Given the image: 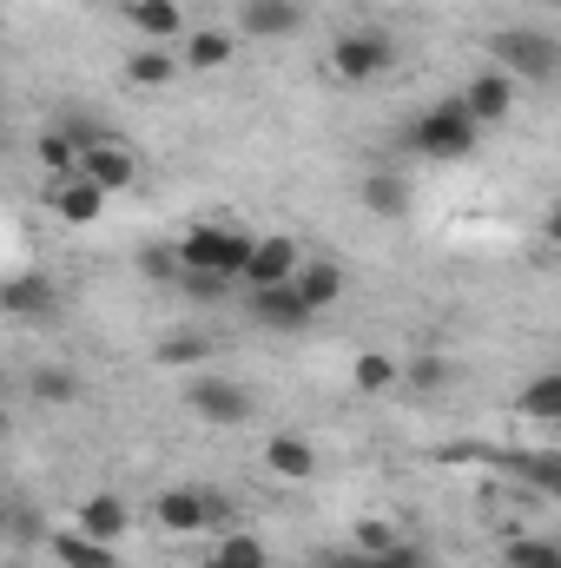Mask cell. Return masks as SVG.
Instances as JSON below:
<instances>
[{
    "instance_id": "1",
    "label": "cell",
    "mask_w": 561,
    "mask_h": 568,
    "mask_svg": "<svg viewBox=\"0 0 561 568\" xmlns=\"http://www.w3.org/2000/svg\"><path fill=\"white\" fill-rule=\"evenodd\" d=\"M482 140V126L469 120V106L449 93V100H436V106H422L417 120H410V152L417 159H436V165H456V159H469Z\"/></svg>"
},
{
    "instance_id": "2",
    "label": "cell",
    "mask_w": 561,
    "mask_h": 568,
    "mask_svg": "<svg viewBox=\"0 0 561 568\" xmlns=\"http://www.w3.org/2000/svg\"><path fill=\"white\" fill-rule=\"evenodd\" d=\"M489 60L516 87H549L561 73V40L542 27H502V33H489Z\"/></svg>"
},
{
    "instance_id": "3",
    "label": "cell",
    "mask_w": 561,
    "mask_h": 568,
    "mask_svg": "<svg viewBox=\"0 0 561 568\" xmlns=\"http://www.w3.org/2000/svg\"><path fill=\"white\" fill-rule=\"evenodd\" d=\"M252 239L258 232H245V225H185V239L172 245L178 252V272H218V278L238 284V272H245V258H252Z\"/></svg>"
},
{
    "instance_id": "4",
    "label": "cell",
    "mask_w": 561,
    "mask_h": 568,
    "mask_svg": "<svg viewBox=\"0 0 561 568\" xmlns=\"http://www.w3.org/2000/svg\"><path fill=\"white\" fill-rule=\"evenodd\" d=\"M185 410L198 424H218V429H238L258 417V397L238 384V377H212V371H192L185 377Z\"/></svg>"
},
{
    "instance_id": "5",
    "label": "cell",
    "mask_w": 561,
    "mask_h": 568,
    "mask_svg": "<svg viewBox=\"0 0 561 568\" xmlns=\"http://www.w3.org/2000/svg\"><path fill=\"white\" fill-rule=\"evenodd\" d=\"M152 516H159V529H172V536H205V529H218V523L232 516V496H225V489H192V483H178V489H159Z\"/></svg>"
},
{
    "instance_id": "6",
    "label": "cell",
    "mask_w": 561,
    "mask_h": 568,
    "mask_svg": "<svg viewBox=\"0 0 561 568\" xmlns=\"http://www.w3.org/2000/svg\"><path fill=\"white\" fill-rule=\"evenodd\" d=\"M330 73L350 80V87H377L384 73H397V40L390 33H337Z\"/></svg>"
},
{
    "instance_id": "7",
    "label": "cell",
    "mask_w": 561,
    "mask_h": 568,
    "mask_svg": "<svg viewBox=\"0 0 561 568\" xmlns=\"http://www.w3.org/2000/svg\"><path fill=\"white\" fill-rule=\"evenodd\" d=\"M73 172H80L93 192L113 199V192H133V185H140V152L126 140H93V145H80V165H73Z\"/></svg>"
},
{
    "instance_id": "8",
    "label": "cell",
    "mask_w": 561,
    "mask_h": 568,
    "mask_svg": "<svg viewBox=\"0 0 561 568\" xmlns=\"http://www.w3.org/2000/svg\"><path fill=\"white\" fill-rule=\"evenodd\" d=\"M456 100H462V106H469V120H476V126L489 133V126H509V113H516L522 87H516L509 73H496V67H489V73H476V80H469V87H462Z\"/></svg>"
},
{
    "instance_id": "9",
    "label": "cell",
    "mask_w": 561,
    "mask_h": 568,
    "mask_svg": "<svg viewBox=\"0 0 561 568\" xmlns=\"http://www.w3.org/2000/svg\"><path fill=\"white\" fill-rule=\"evenodd\" d=\"M245 311H252V324H265V331H278V337H297V331H310V304L290 291V284H265V291H245Z\"/></svg>"
},
{
    "instance_id": "10",
    "label": "cell",
    "mask_w": 561,
    "mask_h": 568,
    "mask_svg": "<svg viewBox=\"0 0 561 568\" xmlns=\"http://www.w3.org/2000/svg\"><path fill=\"white\" fill-rule=\"evenodd\" d=\"M0 311H7V317H20V324H53V317H60V284L40 278V272L0 278Z\"/></svg>"
},
{
    "instance_id": "11",
    "label": "cell",
    "mask_w": 561,
    "mask_h": 568,
    "mask_svg": "<svg viewBox=\"0 0 561 568\" xmlns=\"http://www.w3.org/2000/svg\"><path fill=\"white\" fill-rule=\"evenodd\" d=\"M297 265H304V258H297V239H284V232H258V239H252V258H245V272H238V284H245V291L290 284Z\"/></svg>"
},
{
    "instance_id": "12",
    "label": "cell",
    "mask_w": 561,
    "mask_h": 568,
    "mask_svg": "<svg viewBox=\"0 0 561 568\" xmlns=\"http://www.w3.org/2000/svg\"><path fill=\"white\" fill-rule=\"evenodd\" d=\"M357 199H364V212H377V219H410V205H417V192H410V179H404L397 165L364 172V179H357Z\"/></svg>"
},
{
    "instance_id": "13",
    "label": "cell",
    "mask_w": 561,
    "mask_h": 568,
    "mask_svg": "<svg viewBox=\"0 0 561 568\" xmlns=\"http://www.w3.org/2000/svg\"><path fill=\"white\" fill-rule=\"evenodd\" d=\"M238 27H245V40H284L304 27V0H245Z\"/></svg>"
},
{
    "instance_id": "14",
    "label": "cell",
    "mask_w": 561,
    "mask_h": 568,
    "mask_svg": "<svg viewBox=\"0 0 561 568\" xmlns=\"http://www.w3.org/2000/svg\"><path fill=\"white\" fill-rule=\"evenodd\" d=\"M73 529H80V536H93V542H120V536L133 529V509H126L113 489H100V496H86V503H80Z\"/></svg>"
},
{
    "instance_id": "15",
    "label": "cell",
    "mask_w": 561,
    "mask_h": 568,
    "mask_svg": "<svg viewBox=\"0 0 561 568\" xmlns=\"http://www.w3.org/2000/svg\"><path fill=\"white\" fill-rule=\"evenodd\" d=\"M482 463H496V469L522 476L536 496H561V456H555V449H522V456H502V449H489Z\"/></svg>"
},
{
    "instance_id": "16",
    "label": "cell",
    "mask_w": 561,
    "mask_h": 568,
    "mask_svg": "<svg viewBox=\"0 0 561 568\" xmlns=\"http://www.w3.org/2000/svg\"><path fill=\"white\" fill-rule=\"evenodd\" d=\"M126 20L140 27V40H152V47H172V40H185V7L178 0H126Z\"/></svg>"
},
{
    "instance_id": "17",
    "label": "cell",
    "mask_w": 561,
    "mask_h": 568,
    "mask_svg": "<svg viewBox=\"0 0 561 568\" xmlns=\"http://www.w3.org/2000/svg\"><path fill=\"white\" fill-rule=\"evenodd\" d=\"M344 284H350V278H344V265H337V258H304V265L290 272V291H297L310 311H330V304L344 297Z\"/></svg>"
},
{
    "instance_id": "18",
    "label": "cell",
    "mask_w": 561,
    "mask_h": 568,
    "mask_svg": "<svg viewBox=\"0 0 561 568\" xmlns=\"http://www.w3.org/2000/svg\"><path fill=\"white\" fill-rule=\"evenodd\" d=\"M265 463H272V476H284V483H310L317 476V443L297 436V429H278L265 443Z\"/></svg>"
},
{
    "instance_id": "19",
    "label": "cell",
    "mask_w": 561,
    "mask_h": 568,
    "mask_svg": "<svg viewBox=\"0 0 561 568\" xmlns=\"http://www.w3.org/2000/svg\"><path fill=\"white\" fill-rule=\"evenodd\" d=\"M47 549H53V562L60 568H126L113 542H93V536H80V529H53Z\"/></svg>"
},
{
    "instance_id": "20",
    "label": "cell",
    "mask_w": 561,
    "mask_h": 568,
    "mask_svg": "<svg viewBox=\"0 0 561 568\" xmlns=\"http://www.w3.org/2000/svg\"><path fill=\"white\" fill-rule=\"evenodd\" d=\"M232 53H238L232 33H218V27H185V53H178V67H185V73H218V67H232Z\"/></svg>"
},
{
    "instance_id": "21",
    "label": "cell",
    "mask_w": 561,
    "mask_h": 568,
    "mask_svg": "<svg viewBox=\"0 0 561 568\" xmlns=\"http://www.w3.org/2000/svg\"><path fill=\"white\" fill-rule=\"evenodd\" d=\"M27 390H33V404L67 410V404H80V397H86V377H80L73 364H33V371H27Z\"/></svg>"
},
{
    "instance_id": "22",
    "label": "cell",
    "mask_w": 561,
    "mask_h": 568,
    "mask_svg": "<svg viewBox=\"0 0 561 568\" xmlns=\"http://www.w3.org/2000/svg\"><path fill=\"white\" fill-rule=\"evenodd\" d=\"M397 390H410V397H442V390H456V364L436 357V351H422L410 364H397Z\"/></svg>"
},
{
    "instance_id": "23",
    "label": "cell",
    "mask_w": 561,
    "mask_h": 568,
    "mask_svg": "<svg viewBox=\"0 0 561 568\" xmlns=\"http://www.w3.org/2000/svg\"><path fill=\"white\" fill-rule=\"evenodd\" d=\"M106 212V192H93L80 172L73 179H53V219H67V225H93Z\"/></svg>"
},
{
    "instance_id": "24",
    "label": "cell",
    "mask_w": 561,
    "mask_h": 568,
    "mask_svg": "<svg viewBox=\"0 0 561 568\" xmlns=\"http://www.w3.org/2000/svg\"><path fill=\"white\" fill-rule=\"evenodd\" d=\"M516 410H522V417H536V424H561V371L529 377V390L516 397Z\"/></svg>"
},
{
    "instance_id": "25",
    "label": "cell",
    "mask_w": 561,
    "mask_h": 568,
    "mask_svg": "<svg viewBox=\"0 0 561 568\" xmlns=\"http://www.w3.org/2000/svg\"><path fill=\"white\" fill-rule=\"evenodd\" d=\"M350 390H364V397H390V390H397V357L364 351V357L350 364Z\"/></svg>"
},
{
    "instance_id": "26",
    "label": "cell",
    "mask_w": 561,
    "mask_h": 568,
    "mask_svg": "<svg viewBox=\"0 0 561 568\" xmlns=\"http://www.w3.org/2000/svg\"><path fill=\"white\" fill-rule=\"evenodd\" d=\"M185 67H178V53H165V47H140L133 60H126V80L133 87H172Z\"/></svg>"
},
{
    "instance_id": "27",
    "label": "cell",
    "mask_w": 561,
    "mask_h": 568,
    "mask_svg": "<svg viewBox=\"0 0 561 568\" xmlns=\"http://www.w3.org/2000/svg\"><path fill=\"white\" fill-rule=\"evenodd\" d=\"M198 568H272V549H265L258 536H225Z\"/></svg>"
},
{
    "instance_id": "28",
    "label": "cell",
    "mask_w": 561,
    "mask_h": 568,
    "mask_svg": "<svg viewBox=\"0 0 561 568\" xmlns=\"http://www.w3.org/2000/svg\"><path fill=\"white\" fill-rule=\"evenodd\" d=\"M502 562L509 568H561V542L555 536H516L502 549Z\"/></svg>"
},
{
    "instance_id": "29",
    "label": "cell",
    "mask_w": 561,
    "mask_h": 568,
    "mask_svg": "<svg viewBox=\"0 0 561 568\" xmlns=\"http://www.w3.org/2000/svg\"><path fill=\"white\" fill-rule=\"evenodd\" d=\"M33 152H40V165H47L53 179H73V165H80V152H73V140H67L60 126H47V133H40V145H33Z\"/></svg>"
},
{
    "instance_id": "30",
    "label": "cell",
    "mask_w": 561,
    "mask_h": 568,
    "mask_svg": "<svg viewBox=\"0 0 561 568\" xmlns=\"http://www.w3.org/2000/svg\"><path fill=\"white\" fill-rule=\"evenodd\" d=\"M172 291H185V297H198V304H218V297H232V278H218V272H178Z\"/></svg>"
},
{
    "instance_id": "31",
    "label": "cell",
    "mask_w": 561,
    "mask_h": 568,
    "mask_svg": "<svg viewBox=\"0 0 561 568\" xmlns=\"http://www.w3.org/2000/svg\"><path fill=\"white\" fill-rule=\"evenodd\" d=\"M212 357V344L205 337H192V331H178V337H165L159 344V364H205Z\"/></svg>"
},
{
    "instance_id": "32",
    "label": "cell",
    "mask_w": 561,
    "mask_h": 568,
    "mask_svg": "<svg viewBox=\"0 0 561 568\" xmlns=\"http://www.w3.org/2000/svg\"><path fill=\"white\" fill-rule=\"evenodd\" d=\"M390 542H397V529H390V523H377V516L350 529V549H357V556H384Z\"/></svg>"
},
{
    "instance_id": "33",
    "label": "cell",
    "mask_w": 561,
    "mask_h": 568,
    "mask_svg": "<svg viewBox=\"0 0 561 568\" xmlns=\"http://www.w3.org/2000/svg\"><path fill=\"white\" fill-rule=\"evenodd\" d=\"M140 272L152 284H178V252H172V245H145V252H140Z\"/></svg>"
},
{
    "instance_id": "34",
    "label": "cell",
    "mask_w": 561,
    "mask_h": 568,
    "mask_svg": "<svg viewBox=\"0 0 561 568\" xmlns=\"http://www.w3.org/2000/svg\"><path fill=\"white\" fill-rule=\"evenodd\" d=\"M370 568H429V556H422L417 542H404V536H397L384 556H370Z\"/></svg>"
},
{
    "instance_id": "35",
    "label": "cell",
    "mask_w": 561,
    "mask_h": 568,
    "mask_svg": "<svg viewBox=\"0 0 561 568\" xmlns=\"http://www.w3.org/2000/svg\"><path fill=\"white\" fill-rule=\"evenodd\" d=\"M317 568H370V556H357V549H337V556H324Z\"/></svg>"
},
{
    "instance_id": "36",
    "label": "cell",
    "mask_w": 561,
    "mask_h": 568,
    "mask_svg": "<svg viewBox=\"0 0 561 568\" xmlns=\"http://www.w3.org/2000/svg\"><path fill=\"white\" fill-rule=\"evenodd\" d=\"M0 397H7V371H0Z\"/></svg>"
},
{
    "instance_id": "37",
    "label": "cell",
    "mask_w": 561,
    "mask_h": 568,
    "mask_svg": "<svg viewBox=\"0 0 561 568\" xmlns=\"http://www.w3.org/2000/svg\"><path fill=\"white\" fill-rule=\"evenodd\" d=\"M290 568H317V562H290Z\"/></svg>"
},
{
    "instance_id": "38",
    "label": "cell",
    "mask_w": 561,
    "mask_h": 568,
    "mask_svg": "<svg viewBox=\"0 0 561 568\" xmlns=\"http://www.w3.org/2000/svg\"><path fill=\"white\" fill-rule=\"evenodd\" d=\"M0 140H7V133H0Z\"/></svg>"
}]
</instances>
